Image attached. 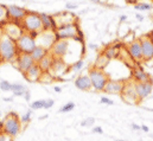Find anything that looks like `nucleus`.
<instances>
[{"mask_svg": "<svg viewBox=\"0 0 153 141\" xmlns=\"http://www.w3.org/2000/svg\"><path fill=\"white\" fill-rule=\"evenodd\" d=\"M16 42L4 33H0V56L2 62H13L18 56Z\"/></svg>", "mask_w": 153, "mask_h": 141, "instance_id": "1", "label": "nucleus"}, {"mask_svg": "<svg viewBox=\"0 0 153 141\" xmlns=\"http://www.w3.org/2000/svg\"><path fill=\"white\" fill-rule=\"evenodd\" d=\"M22 24H23V29L26 32L31 33L32 37H36L44 31L43 24L40 20V16L35 12H27V14L22 20Z\"/></svg>", "mask_w": 153, "mask_h": 141, "instance_id": "2", "label": "nucleus"}, {"mask_svg": "<svg viewBox=\"0 0 153 141\" xmlns=\"http://www.w3.org/2000/svg\"><path fill=\"white\" fill-rule=\"evenodd\" d=\"M1 128H2V133L10 135L12 139L16 138L20 131H22V122L20 119L18 117L17 114L14 113H10L7 114V116L5 117V120L1 123Z\"/></svg>", "mask_w": 153, "mask_h": 141, "instance_id": "3", "label": "nucleus"}, {"mask_svg": "<svg viewBox=\"0 0 153 141\" xmlns=\"http://www.w3.org/2000/svg\"><path fill=\"white\" fill-rule=\"evenodd\" d=\"M88 76L90 78V82H91V87L95 91H103L109 77L108 75L101 69H97V68H91L89 69L88 72Z\"/></svg>", "mask_w": 153, "mask_h": 141, "instance_id": "4", "label": "nucleus"}, {"mask_svg": "<svg viewBox=\"0 0 153 141\" xmlns=\"http://www.w3.org/2000/svg\"><path fill=\"white\" fill-rule=\"evenodd\" d=\"M16 45L19 53H31V51L37 46L36 38L32 37L31 33L24 31L22 36L16 40Z\"/></svg>", "mask_w": 153, "mask_h": 141, "instance_id": "5", "label": "nucleus"}, {"mask_svg": "<svg viewBox=\"0 0 153 141\" xmlns=\"http://www.w3.org/2000/svg\"><path fill=\"white\" fill-rule=\"evenodd\" d=\"M79 31L78 26H77L76 23H73V24H67V25H62V26H58L56 30H55V36H56V39L59 40V39H74L77 36Z\"/></svg>", "mask_w": 153, "mask_h": 141, "instance_id": "6", "label": "nucleus"}, {"mask_svg": "<svg viewBox=\"0 0 153 141\" xmlns=\"http://www.w3.org/2000/svg\"><path fill=\"white\" fill-rule=\"evenodd\" d=\"M121 99L128 105H138L139 97L134 88V83H125V88L121 93Z\"/></svg>", "mask_w": 153, "mask_h": 141, "instance_id": "7", "label": "nucleus"}, {"mask_svg": "<svg viewBox=\"0 0 153 141\" xmlns=\"http://www.w3.org/2000/svg\"><path fill=\"white\" fill-rule=\"evenodd\" d=\"M68 49H69V40L59 39L52 44V46L50 47L49 51L55 58H63L67 55Z\"/></svg>", "mask_w": 153, "mask_h": 141, "instance_id": "8", "label": "nucleus"}, {"mask_svg": "<svg viewBox=\"0 0 153 141\" xmlns=\"http://www.w3.org/2000/svg\"><path fill=\"white\" fill-rule=\"evenodd\" d=\"M144 61L153 59V39L149 36H144L139 39Z\"/></svg>", "mask_w": 153, "mask_h": 141, "instance_id": "9", "label": "nucleus"}, {"mask_svg": "<svg viewBox=\"0 0 153 141\" xmlns=\"http://www.w3.org/2000/svg\"><path fill=\"white\" fill-rule=\"evenodd\" d=\"M23 32H24L23 29H22L17 23H13V22L6 23V24L2 26V33L6 35L7 37H10L11 39H13L14 42L22 36Z\"/></svg>", "mask_w": 153, "mask_h": 141, "instance_id": "10", "label": "nucleus"}, {"mask_svg": "<svg viewBox=\"0 0 153 141\" xmlns=\"http://www.w3.org/2000/svg\"><path fill=\"white\" fill-rule=\"evenodd\" d=\"M16 61H17V68H18V70L20 71L23 75L35 64V62L32 61L30 53H18Z\"/></svg>", "mask_w": 153, "mask_h": 141, "instance_id": "11", "label": "nucleus"}, {"mask_svg": "<svg viewBox=\"0 0 153 141\" xmlns=\"http://www.w3.org/2000/svg\"><path fill=\"white\" fill-rule=\"evenodd\" d=\"M26 14H27V11L25 8H23V7L14 6V5L7 6V16H8V19H11L13 23L22 22Z\"/></svg>", "mask_w": 153, "mask_h": 141, "instance_id": "12", "label": "nucleus"}, {"mask_svg": "<svg viewBox=\"0 0 153 141\" xmlns=\"http://www.w3.org/2000/svg\"><path fill=\"white\" fill-rule=\"evenodd\" d=\"M134 88L135 91L138 94L139 100H144L147 96H150L152 94L153 90V82H143V83H134Z\"/></svg>", "mask_w": 153, "mask_h": 141, "instance_id": "13", "label": "nucleus"}, {"mask_svg": "<svg viewBox=\"0 0 153 141\" xmlns=\"http://www.w3.org/2000/svg\"><path fill=\"white\" fill-rule=\"evenodd\" d=\"M123 88H125V82H122L120 79H108L103 91L106 94L116 95V94H121Z\"/></svg>", "mask_w": 153, "mask_h": 141, "instance_id": "14", "label": "nucleus"}, {"mask_svg": "<svg viewBox=\"0 0 153 141\" xmlns=\"http://www.w3.org/2000/svg\"><path fill=\"white\" fill-rule=\"evenodd\" d=\"M127 52L129 55V57L137 62H141L144 61L143 58V51H141V46H140V43L139 40H134L132 43L128 44L127 46Z\"/></svg>", "mask_w": 153, "mask_h": 141, "instance_id": "15", "label": "nucleus"}, {"mask_svg": "<svg viewBox=\"0 0 153 141\" xmlns=\"http://www.w3.org/2000/svg\"><path fill=\"white\" fill-rule=\"evenodd\" d=\"M65 71H67V64L63 61V58H55L49 72L51 73L52 77H57V76L64 73Z\"/></svg>", "mask_w": 153, "mask_h": 141, "instance_id": "16", "label": "nucleus"}, {"mask_svg": "<svg viewBox=\"0 0 153 141\" xmlns=\"http://www.w3.org/2000/svg\"><path fill=\"white\" fill-rule=\"evenodd\" d=\"M75 85L77 89L82 90V91H89L90 89H93L91 87V82L88 75H79L77 76L75 79Z\"/></svg>", "mask_w": 153, "mask_h": 141, "instance_id": "17", "label": "nucleus"}, {"mask_svg": "<svg viewBox=\"0 0 153 141\" xmlns=\"http://www.w3.org/2000/svg\"><path fill=\"white\" fill-rule=\"evenodd\" d=\"M133 79L135 83H143V82H152L151 76L140 67L133 68Z\"/></svg>", "mask_w": 153, "mask_h": 141, "instance_id": "18", "label": "nucleus"}, {"mask_svg": "<svg viewBox=\"0 0 153 141\" xmlns=\"http://www.w3.org/2000/svg\"><path fill=\"white\" fill-rule=\"evenodd\" d=\"M42 73H43V72H42L40 68L38 67V64L35 63L29 70L24 73V77H25L29 82H37V81H39Z\"/></svg>", "mask_w": 153, "mask_h": 141, "instance_id": "19", "label": "nucleus"}, {"mask_svg": "<svg viewBox=\"0 0 153 141\" xmlns=\"http://www.w3.org/2000/svg\"><path fill=\"white\" fill-rule=\"evenodd\" d=\"M39 16H40V20H42L44 31H53V32H55V30L57 29L55 19H53L51 16L45 14V13H40Z\"/></svg>", "mask_w": 153, "mask_h": 141, "instance_id": "20", "label": "nucleus"}, {"mask_svg": "<svg viewBox=\"0 0 153 141\" xmlns=\"http://www.w3.org/2000/svg\"><path fill=\"white\" fill-rule=\"evenodd\" d=\"M53 59H55V57H53V56L50 53V51H49V52L39 61L37 64H38L39 68H40L42 72H49V71H50Z\"/></svg>", "mask_w": 153, "mask_h": 141, "instance_id": "21", "label": "nucleus"}, {"mask_svg": "<svg viewBox=\"0 0 153 141\" xmlns=\"http://www.w3.org/2000/svg\"><path fill=\"white\" fill-rule=\"evenodd\" d=\"M121 47L120 44H113V45H108L105 50H103V55L111 61V59H115L117 56H119V49Z\"/></svg>", "mask_w": 153, "mask_h": 141, "instance_id": "22", "label": "nucleus"}, {"mask_svg": "<svg viewBox=\"0 0 153 141\" xmlns=\"http://www.w3.org/2000/svg\"><path fill=\"white\" fill-rule=\"evenodd\" d=\"M49 52V50L48 49H45V47H43V46H39L37 45L32 51H31V53H30V56H31V58H32V61L35 62V63H38L39 61L46 55Z\"/></svg>", "mask_w": 153, "mask_h": 141, "instance_id": "23", "label": "nucleus"}, {"mask_svg": "<svg viewBox=\"0 0 153 141\" xmlns=\"http://www.w3.org/2000/svg\"><path fill=\"white\" fill-rule=\"evenodd\" d=\"M11 91L16 95V96H23L25 95V93L27 91L26 87L24 84H20V83H13L11 84Z\"/></svg>", "mask_w": 153, "mask_h": 141, "instance_id": "24", "label": "nucleus"}, {"mask_svg": "<svg viewBox=\"0 0 153 141\" xmlns=\"http://www.w3.org/2000/svg\"><path fill=\"white\" fill-rule=\"evenodd\" d=\"M109 63V59L103 55V53H101L99 57H97V59H96V62H95V65H94V68H97V69H103V68H106L107 67V64Z\"/></svg>", "mask_w": 153, "mask_h": 141, "instance_id": "25", "label": "nucleus"}, {"mask_svg": "<svg viewBox=\"0 0 153 141\" xmlns=\"http://www.w3.org/2000/svg\"><path fill=\"white\" fill-rule=\"evenodd\" d=\"M7 20H8V16H7V6L0 4V24H1V23H5V24H6Z\"/></svg>", "mask_w": 153, "mask_h": 141, "instance_id": "26", "label": "nucleus"}, {"mask_svg": "<svg viewBox=\"0 0 153 141\" xmlns=\"http://www.w3.org/2000/svg\"><path fill=\"white\" fill-rule=\"evenodd\" d=\"M134 8L137 11H149L152 8V6L150 4H146V2H138L134 5Z\"/></svg>", "mask_w": 153, "mask_h": 141, "instance_id": "27", "label": "nucleus"}, {"mask_svg": "<svg viewBox=\"0 0 153 141\" xmlns=\"http://www.w3.org/2000/svg\"><path fill=\"white\" fill-rule=\"evenodd\" d=\"M83 67H84V62H83V59H78L76 61L71 67H70V69L73 71H79L83 69Z\"/></svg>", "mask_w": 153, "mask_h": 141, "instance_id": "28", "label": "nucleus"}, {"mask_svg": "<svg viewBox=\"0 0 153 141\" xmlns=\"http://www.w3.org/2000/svg\"><path fill=\"white\" fill-rule=\"evenodd\" d=\"M94 123H95V119L93 116H89V117H85L81 122V126L82 127H90V126H94Z\"/></svg>", "mask_w": 153, "mask_h": 141, "instance_id": "29", "label": "nucleus"}, {"mask_svg": "<svg viewBox=\"0 0 153 141\" xmlns=\"http://www.w3.org/2000/svg\"><path fill=\"white\" fill-rule=\"evenodd\" d=\"M44 106H45V100H37V101L31 103V108L33 110H36V109H44Z\"/></svg>", "mask_w": 153, "mask_h": 141, "instance_id": "30", "label": "nucleus"}, {"mask_svg": "<svg viewBox=\"0 0 153 141\" xmlns=\"http://www.w3.org/2000/svg\"><path fill=\"white\" fill-rule=\"evenodd\" d=\"M74 108H75V103L74 102H69V103H67V105H64V106L62 107L59 109V111L61 113H69V111L74 110Z\"/></svg>", "mask_w": 153, "mask_h": 141, "instance_id": "31", "label": "nucleus"}, {"mask_svg": "<svg viewBox=\"0 0 153 141\" xmlns=\"http://www.w3.org/2000/svg\"><path fill=\"white\" fill-rule=\"evenodd\" d=\"M11 84L12 83H10L8 81H1L0 82V89L2 91H10L11 90Z\"/></svg>", "mask_w": 153, "mask_h": 141, "instance_id": "32", "label": "nucleus"}, {"mask_svg": "<svg viewBox=\"0 0 153 141\" xmlns=\"http://www.w3.org/2000/svg\"><path fill=\"white\" fill-rule=\"evenodd\" d=\"M30 120H31V110L26 111V113L20 117V122H22V123H24V125L29 123V122H30Z\"/></svg>", "mask_w": 153, "mask_h": 141, "instance_id": "33", "label": "nucleus"}, {"mask_svg": "<svg viewBox=\"0 0 153 141\" xmlns=\"http://www.w3.org/2000/svg\"><path fill=\"white\" fill-rule=\"evenodd\" d=\"M53 103H55V101H53L52 99H48V100H45L44 109H49V108H51V107L53 106Z\"/></svg>", "mask_w": 153, "mask_h": 141, "instance_id": "34", "label": "nucleus"}, {"mask_svg": "<svg viewBox=\"0 0 153 141\" xmlns=\"http://www.w3.org/2000/svg\"><path fill=\"white\" fill-rule=\"evenodd\" d=\"M100 102H101V103H105V105H109V106H112V105L114 103V102H113L112 100H109L108 97H101Z\"/></svg>", "mask_w": 153, "mask_h": 141, "instance_id": "35", "label": "nucleus"}, {"mask_svg": "<svg viewBox=\"0 0 153 141\" xmlns=\"http://www.w3.org/2000/svg\"><path fill=\"white\" fill-rule=\"evenodd\" d=\"M0 141H12V138L5 133H1L0 134Z\"/></svg>", "mask_w": 153, "mask_h": 141, "instance_id": "36", "label": "nucleus"}, {"mask_svg": "<svg viewBox=\"0 0 153 141\" xmlns=\"http://www.w3.org/2000/svg\"><path fill=\"white\" fill-rule=\"evenodd\" d=\"M75 8H77L76 4H71V2L67 4V10H75Z\"/></svg>", "mask_w": 153, "mask_h": 141, "instance_id": "37", "label": "nucleus"}, {"mask_svg": "<svg viewBox=\"0 0 153 141\" xmlns=\"http://www.w3.org/2000/svg\"><path fill=\"white\" fill-rule=\"evenodd\" d=\"M93 133L102 134V133H103V131H102V128H101V127H94V128H93Z\"/></svg>", "mask_w": 153, "mask_h": 141, "instance_id": "38", "label": "nucleus"}, {"mask_svg": "<svg viewBox=\"0 0 153 141\" xmlns=\"http://www.w3.org/2000/svg\"><path fill=\"white\" fill-rule=\"evenodd\" d=\"M131 127H132V129H133V131H140V126H139V125H137V123L131 125Z\"/></svg>", "mask_w": 153, "mask_h": 141, "instance_id": "39", "label": "nucleus"}, {"mask_svg": "<svg viewBox=\"0 0 153 141\" xmlns=\"http://www.w3.org/2000/svg\"><path fill=\"white\" fill-rule=\"evenodd\" d=\"M140 131H143V132H145V133H147V132L150 131V128H149L147 126H145V125H143V126H140Z\"/></svg>", "mask_w": 153, "mask_h": 141, "instance_id": "40", "label": "nucleus"}, {"mask_svg": "<svg viewBox=\"0 0 153 141\" xmlns=\"http://www.w3.org/2000/svg\"><path fill=\"white\" fill-rule=\"evenodd\" d=\"M24 96H25V100H26V101H29V100L31 99V97H30V91L27 90V91L25 93V95H24Z\"/></svg>", "mask_w": 153, "mask_h": 141, "instance_id": "41", "label": "nucleus"}, {"mask_svg": "<svg viewBox=\"0 0 153 141\" xmlns=\"http://www.w3.org/2000/svg\"><path fill=\"white\" fill-rule=\"evenodd\" d=\"M126 19H127V17H126V16H121V17H120V22H125Z\"/></svg>", "mask_w": 153, "mask_h": 141, "instance_id": "42", "label": "nucleus"}, {"mask_svg": "<svg viewBox=\"0 0 153 141\" xmlns=\"http://www.w3.org/2000/svg\"><path fill=\"white\" fill-rule=\"evenodd\" d=\"M61 90H62V89H61L59 87H56V88H55V91H56V93H61Z\"/></svg>", "mask_w": 153, "mask_h": 141, "instance_id": "43", "label": "nucleus"}, {"mask_svg": "<svg viewBox=\"0 0 153 141\" xmlns=\"http://www.w3.org/2000/svg\"><path fill=\"white\" fill-rule=\"evenodd\" d=\"M137 18H138L139 20H143V19H144V18H143V17H141L140 14H137Z\"/></svg>", "mask_w": 153, "mask_h": 141, "instance_id": "44", "label": "nucleus"}, {"mask_svg": "<svg viewBox=\"0 0 153 141\" xmlns=\"http://www.w3.org/2000/svg\"><path fill=\"white\" fill-rule=\"evenodd\" d=\"M2 63V58H1V56H0V64Z\"/></svg>", "mask_w": 153, "mask_h": 141, "instance_id": "45", "label": "nucleus"}, {"mask_svg": "<svg viewBox=\"0 0 153 141\" xmlns=\"http://www.w3.org/2000/svg\"><path fill=\"white\" fill-rule=\"evenodd\" d=\"M115 141H125V140H120V139H117V140H115Z\"/></svg>", "mask_w": 153, "mask_h": 141, "instance_id": "46", "label": "nucleus"}]
</instances>
